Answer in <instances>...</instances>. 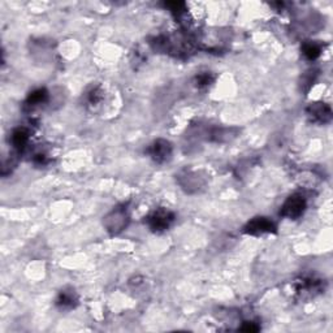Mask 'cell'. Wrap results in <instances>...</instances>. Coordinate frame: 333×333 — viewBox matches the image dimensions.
I'll return each mask as SVG.
<instances>
[{"label":"cell","instance_id":"3","mask_svg":"<svg viewBox=\"0 0 333 333\" xmlns=\"http://www.w3.org/2000/svg\"><path fill=\"white\" fill-rule=\"evenodd\" d=\"M173 220H175V215L173 212L168 211L165 208H159L149 217V225L154 232H164L172 225Z\"/></svg>","mask_w":333,"mask_h":333},{"label":"cell","instance_id":"8","mask_svg":"<svg viewBox=\"0 0 333 333\" xmlns=\"http://www.w3.org/2000/svg\"><path fill=\"white\" fill-rule=\"evenodd\" d=\"M12 144L17 150H24L29 142V131L26 128H17L14 129L11 137Z\"/></svg>","mask_w":333,"mask_h":333},{"label":"cell","instance_id":"5","mask_svg":"<svg viewBox=\"0 0 333 333\" xmlns=\"http://www.w3.org/2000/svg\"><path fill=\"white\" fill-rule=\"evenodd\" d=\"M149 154L156 163H164L171 158L172 146L165 139H156L149 149Z\"/></svg>","mask_w":333,"mask_h":333},{"label":"cell","instance_id":"9","mask_svg":"<svg viewBox=\"0 0 333 333\" xmlns=\"http://www.w3.org/2000/svg\"><path fill=\"white\" fill-rule=\"evenodd\" d=\"M47 99H48V92L46 91L45 89H38L29 95L28 100H26V106L36 107L39 106V104H43V103L47 102Z\"/></svg>","mask_w":333,"mask_h":333},{"label":"cell","instance_id":"10","mask_svg":"<svg viewBox=\"0 0 333 333\" xmlns=\"http://www.w3.org/2000/svg\"><path fill=\"white\" fill-rule=\"evenodd\" d=\"M76 294L73 290H63L58 297V306L61 308H72L76 303Z\"/></svg>","mask_w":333,"mask_h":333},{"label":"cell","instance_id":"7","mask_svg":"<svg viewBox=\"0 0 333 333\" xmlns=\"http://www.w3.org/2000/svg\"><path fill=\"white\" fill-rule=\"evenodd\" d=\"M183 181H180V183L182 185L183 189L186 192H193V190H198L200 186L203 185L202 178L199 177L198 173H193V172H186L181 176Z\"/></svg>","mask_w":333,"mask_h":333},{"label":"cell","instance_id":"13","mask_svg":"<svg viewBox=\"0 0 333 333\" xmlns=\"http://www.w3.org/2000/svg\"><path fill=\"white\" fill-rule=\"evenodd\" d=\"M241 330H244V332H256V330H259V327L255 325V323L246 322L244 327H241Z\"/></svg>","mask_w":333,"mask_h":333},{"label":"cell","instance_id":"6","mask_svg":"<svg viewBox=\"0 0 333 333\" xmlns=\"http://www.w3.org/2000/svg\"><path fill=\"white\" fill-rule=\"evenodd\" d=\"M307 114L314 121L323 122V124L330 121V119H332V111H330L329 106H327L324 103H314V104H311L307 109Z\"/></svg>","mask_w":333,"mask_h":333},{"label":"cell","instance_id":"4","mask_svg":"<svg viewBox=\"0 0 333 333\" xmlns=\"http://www.w3.org/2000/svg\"><path fill=\"white\" fill-rule=\"evenodd\" d=\"M275 229V223L269 220L268 217H255L247 223L246 227L244 228V232L247 234H253V236H261L264 233H271Z\"/></svg>","mask_w":333,"mask_h":333},{"label":"cell","instance_id":"2","mask_svg":"<svg viewBox=\"0 0 333 333\" xmlns=\"http://www.w3.org/2000/svg\"><path fill=\"white\" fill-rule=\"evenodd\" d=\"M306 200L301 194H293L285 200L281 207V215L288 219H298L305 212Z\"/></svg>","mask_w":333,"mask_h":333},{"label":"cell","instance_id":"12","mask_svg":"<svg viewBox=\"0 0 333 333\" xmlns=\"http://www.w3.org/2000/svg\"><path fill=\"white\" fill-rule=\"evenodd\" d=\"M212 81H214V77L210 73H202V75H199L197 77V83L199 86H207Z\"/></svg>","mask_w":333,"mask_h":333},{"label":"cell","instance_id":"1","mask_svg":"<svg viewBox=\"0 0 333 333\" xmlns=\"http://www.w3.org/2000/svg\"><path fill=\"white\" fill-rule=\"evenodd\" d=\"M129 216L126 214L125 208H115L114 211L109 212L106 217H104V227L107 228V231L111 233L116 234L121 232L126 225H128Z\"/></svg>","mask_w":333,"mask_h":333},{"label":"cell","instance_id":"11","mask_svg":"<svg viewBox=\"0 0 333 333\" xmlns=\"http://www.w3.org/2000/svg\"><path fill=\"white\" fill-rule=\"evenodd\" d=\"M302 52L303 55L306 56V59H308V60H315V59L319 58L320 53H322V46L315 43V42H307V43L303 45Z\"/></svg>","mask_w":333,"mask_h":333}]
</instances>
